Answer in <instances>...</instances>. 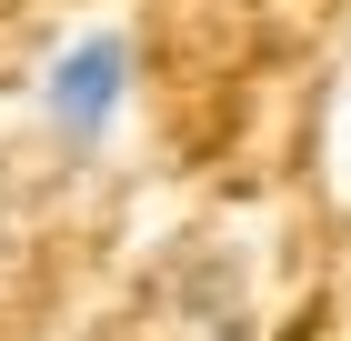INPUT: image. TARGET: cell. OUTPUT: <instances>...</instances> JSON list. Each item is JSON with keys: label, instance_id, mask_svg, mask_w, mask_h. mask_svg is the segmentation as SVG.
Wrapping results in <instances>:
<instances>
[{"label": "cell", "instance_id": "1", "mask_svg": "<svg viewBox=\"0 0 351 341\" xmlns=\"http://www.w3.org/2000/svg\"><path fill=\"white\" fill-rule=\"evenodd\" d=\"M121 101H131V40H121V30L71 40V51L51 60V80H40V110H51V131L71 141V151H101V131L121 121Z\"/></svg>", "mask_w": 351, "mask_h": 341}]
</instances>
